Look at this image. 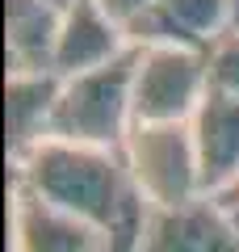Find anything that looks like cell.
<instances>
[{"label":"cell","mask_w":239,"mask_h":252,"mask_svg":"<svg viewBox=\"0 0 239 252\" xmlns=\"http://www.w3.org/2000/svg\"><path fill=\"white\" fill-rule=\"evenodd\" d=\"M9 185L30 189L34 198L76 215L97 231H118L147 215L122 152L80 147L63 139H42L26 156L9 160Z\"/></svg>","instance_id":"1"},{"label":"cell","mask_w":239,"mask_h":252,"mask_svg":"<svg viewBox=\"0 0 239 252\" xmlns=\"http://www.w3.org/2000/svg\"><path fill=\"white\" fill-rule=\"evenodd\" d=\"M130 130H134V51L97 72L67 76L59 89V101H55L46 139L122 152Z\"/></svg>","instance_id":"2"},{"label":"cell","mask_w":239,"mask_h":252,"mask_svg":"<svg viewBox=\"0 0 239 252\" xmlns=\"http://www.w3.org/2000/svg\"><path fill=\"white\" fill-rule=\"evenodd\" d=\"M122 160L147 210H177L210 198L189 122H134L122 143Z\"/></svg>","instance_id":"3"},{"label":"cell","mask_w":239,"mask_h":252,"mask_svg":"<svg viewBox=\"0 0 239 252\" xmlns=\"http://www.w3.org/2000/svg\"><path fill=\"white\" fill-rule=\"evenodd\" d=\"M210 97V59L189 46H134V122H193Z\"/></svg>","instance_id":"4"},{"label":"cell","mask_w":239,"mask_h":252,"mask_svg":"<svg viewBox=\"0 0 239 252\" xmlns=\"http://www.w3.org/2000/svg\"><path fill=\"white\" fill-rule=\"evenodd\" d=\"M139 252H239V219L218 198H197L177 210H147Z\"/></svg>","instance_id":"5"},{"label":"cell","mask_w":239,"mask_h":252,"mask_svg":"<svg viewBox=\"0 0 239 252\" xmlns=\"http://www.w3.org/2000/svg\"><path fill=\"white\" fill-rule=\"evenodd\" d=\"M134 42L97 0H71L63 4L59 21V42H55V76H84L105 63L130 55Z\"/></svg>","instance_id":"6"},{"label":"cell","mask_w":239,"mask_h":252,"mask_svg":"<svg viewBox=\"0 0 239 252\" xmlns=\"http://www.w3.org/2000/svg\"><path fill=\"white\" fill-rule=\"evenodd\" d=\"M105 231L9 185V252H97Z\"/></svg>","instance_id":"7"},{"label":"cell","mask_w":239,"mask_h":252,"mask_svg":"<svg viewBox=\"0 0 239 252\" xmlns=\"http://www.w3.org/2000/svg\"><path fill=\"white\" fill-rule=\"evenodd\" d=\"M231 30L227 0H155L130 26L134 46H189L210 51Z\"/></svg>","instance_id":"8"},{"label":"cell","mask_w":239,"mask_h":252,"mask_svg":"<svg viewBox=\"0 0 239 252\" xmlns=\"http://www.w3.org/2000/svg\"><path fill=\"white\" fill-rule=\"evenodd\" d=\"M189 130H193V143H197L202 185L210 198H218L239 177V101L210 89V97L193 114Z\"/></svg>","instance_id":"9"},{"label":"cell","mask_w":239,"mask_h":252,"mask_svg":"<svg viewBox=\"0 0 239 252\" xmlns=\"http://www.w3.org/2000/svg\"><path fill=\"white\" fill-rule=\"evenodd\" d=\"M63 9L51 0H4V63L9 76L55 72Z\"/></svg>","instance_id":"10"},{"label":"cell","mask_w":239,"mask_h":252,"mask_svg":"<svg viewBox=\"0 0 239 252\" xmlns=\"http://www.w3.org/2000/svg\"><path fill=\"white\" fill-rule=\"evenodd\" d=\"M63 76H4V130H9V160L26 156L51 135L55 101H59Z\"/></svg>","instance_id":"11"},{"label":"cell","mask_w":239,"mask_h":252,"mask_svg":"<svg viewBox=\"0 0 239 252\" xmlns=\"http://www.w3.org/2000/svg\"><path fill=\"white\" fill-rule=\"evenodd\" d=\"M206 59H210V89L239 101V30H227L206 51Z\"/></svg>","instance_id":"12"},{"label":"cell","mask_w":239,"mask_h":252,"mask_svg":"<svg viewBox=\"0 0 239 252\" xmlns=\"http://www.w3.org/2000/svg\"><path fill=\"white\" fill-rule=\"evenodd\" d=\"M97 4H101V9H105L122 30H126V34H130V26L151 9V4H155V0H97Z\"/></svg>","instance_id":"13"},{"label":"cell","mask_w":239,"mask_h":252,"mask_svg":"<svg viewBox=\"0 0 239 252\" xmlns=\"http://www.w3.org/2000/svg\"><path fill=\"white\" fill-rule=\"evenodd\" d=\"M143 219H147V215H143ZM143 219H139V223H130V227H118V231H109V235H105V244H101L97 252H139Z\"/></svg>","instance_id":"14"},{"label":"cell","mask_w":239,"mask_h":252,"mask_svg":"<svg viewBox=\"0 0 239 252\" xmlns=\"http://www.w3.org/2000/svg\"><path fill=\"white\" fill-rule=\"evenodd\" d=\"M218 202H222V206H227L231 215L239 219V177H235V181H231V185H227V189L218 193Z\"/></svg>","instance_id":"15"},{"label":"cell","mask_w":239,"mask_h":252,"mask_svg":"<svg viewBox=\"0 0 239 252\" xmlns=\"http://www.w3.org/2000/svg\"><path fill=\"white\" fill-rule=\"evenodd\" d=\"M227 21L231 30H239V0H227Z\"/></svg>","instance_id":"16"},{"label":"cell","mask_w":239,"mask_h":252,"mask_svg":"<svg viewBox=\"0 0 239 252\" xmlns=\"http://www.w3.org/2000/svg\"><path fill=\"white\" fill-rule=\"evenodd\" d=\"M51 4H59V9H63V4H71V0H51Z\"/></svg>","instance_id":"17"}]
</instances>
